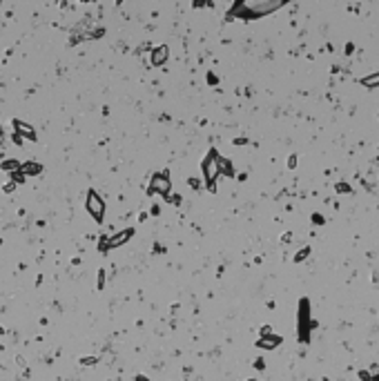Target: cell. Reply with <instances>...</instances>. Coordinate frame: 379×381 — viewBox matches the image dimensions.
Instances as JSON below:
<instances>
[{
	"label": "cell",
	"instance_id": "7a4b0ae2",
	"mask_svg": "<svg viewBox=\"0 0 379 381\" xmlns=\"http://www.w3.org/2000/svg\"><path fill=\"white\" fill-rule=\"evenodd\" d=\"M85 210L90 212V216L96 221V223H103V219H105V201L101 199V194H98L96 189H90V192H87Z\"/></svg>",
	"mask_w": 379,
	"mask_h": 381
},
{
	"label": "cell",
	"instance_id": "30bf717a",
	"mask_svg": "<svg viewBox=\"0 0 379 381\" xmlns=\"http://www.w3.org/2000/svg\"><path fill=\"white\" fill-rule=\"evenodd\" d=\"M168 60V47H157L152 51V65H163Z\"/></svg>",
	"mask_w": 379,
	"mask_h": 381
},
{
	"label": "cell",
	"instance_id": "52a82bcc",
	"mask_svg": "<svg viewBox=\"0 0 379 381\" xmlns=\"http://www.w3.org/2000/svg\"><path fill=\"white\" fill-rule=\"evenodd\" d=\"M129 236H134V230H132V228H129V230H123V232H118V234H114L112 239H107V250H114V248H118V245L127 243Z\"/></svg>",
	"mask_w": 379,
	"mask_h": 381
},
{
	"label": "cell",
	"instance_id": "9c48e42d",
	"mask_svg": "<svg viewBox=\"0 0 379 381\" xmlns=\"http://www.w3.org/2000/svg\"><path fill=\"white\" fill-rule=\"evenodd\" d=\"M20 172H23L25 176H38V174L43 172V165H40V163H36V161H27V163H23Z\"/></svg>",
	"mask_w": 379,
	"mask_h": 381
},
{
	"label": "cell",
	"instance_id": "8fae6325",
	"mask_svg": "<svg viewBox=\"0 0 379 381\" xmlns=\"http://www.w3.org/2000/svg\"><path fill=\"white\" fill-rule=\"evenodd\" d=\"M0 167H3V172H20V167H23V163H18L16 158H7V161L0 163Z\"/></svg>",
	"mask_w": 379,
	"mask_h": 381
},
{
	"label": "cell",
	"instance_id": "9a60e30c",
	"mask_svg": "<svg viewBox=\"0 0 379 381\" xmlns=\"http://www.w3.org/2000/svg\"><path fill=\"white\" fill-rule=\"evenodd\" d=\"M81 363H83V365H94V363H96V359H94V357H92V359L87 357V359H81Z\"/></svg>",
	"mask_w": 379,
	"mask_h": 381
},
{
	"label": "cell",
	"instance_id": "6da1fadb",
	"mask_svg": "<svg viewBox=\"0 0 379 381\" xmlns=\"http://www.w3.org/2000/svg\"><path fill=\"white\" fill-rule=\"evenodd\" d=\"M290 0H235V5L228 12V18H241V20H257L263 16L279 12Z\"/></svg>",
	"mask_w": 379,
	"mask_h": 381
},
{
	"label": "cell",
	"instance_id": "44dd1931",
	"mask_svg": "<svg viewBox=\"0 0 379 381\" xmlns=\"http://www.w3.org/2000/svg\"><path fill=\"white\" fill-rule=\"evenodd\" d=\"M3 138H5V132H3V125H0V143H3Z\"/></svg>",
	"mask_w": 379,
	"mask_h": 381
},
{
	"label": "cell",
	"instance_id": "4fadbf2b",
	"mask_svg": "<svg viewBox=\"0 0 379 381\" xmlns=\"http://www.w3.org/2000/svg\"><path fill=\"white\" fill-rule=\"evenodd\" d=\"M219 172L228 174V176H232V174H235V169H232V165L225 161V158H221V156H219Z\"/></svg>",
	"mask_w": 379,
	"mask_h": 381
},
{
	"label": "cell",
	"instance_id": "8992f818",
	"mask_svg": "<svg viewBox=\"0 0 379 381\" xmlns=\"http://www.w3.org/2000/svg\"><path fill=\"white\" fill-rule=\"evenodd\" d=\"M14 130H16L18 136L27 138V141H36V138H38V136H36V130H34V127L27 125V123H23V121H18V118L14 121Z\"/></svg>",
	"mask_w": 379,
	"mask_h": 381
},
{
	"label": "cell",
	"instance_id": "277c9868",
	"mask_svg": "<svg viewBox=\"0 0 379 381\" xmlns=\"http://www.w3.org/2000/svg\"><path fill=\"white\" fill-rule=\"evenodd\" d=\"M147 192L149 194H163V197H168V194L172 192V185H170L168 174H154L152 181H149Z\"/></svg>",
	"mask_w": 379,
	"mask_h": 381
},
{
	"label": "cell",
	"instance_id": "603a6c76",
	"mask_svg": "<svg viewBox=\"0 0 379 381\" xmlns=\"http://www.w3.org/2000/svg\"><path fill=\"white\" fill-rule=\"evenodd\" d=\"M252 381H257V379H252Z\"/></svg>",
	"mask_w": 379,
	"mask_h": 381
},
{
	"label": "cell",
	"instance_id": "ac0fdd59",
	"mask_svg": "<svg viewBox=\"0 0 379 381\" xmlns=\"http://www.w3.org/2000/svg\"><path fill=\"white\" fill-rule=\"evenodd\" d=\"M337 189H339V192H350V187H348L346 183H339V185H337Z\"/></svg>",
	"mask_w": 379,
	"mask_h": 381
},
{
	"label": "cell",
	"instance_id": "7c38bea8",
	"mask_svg": "<svg viewBox=\"0 0 379 381\" xmlns=\"http://www.w3.org/2000/svg\"><path fill=\"white\" fill-rule=\"evenodd\" d=\"M361 85L363 87H377L379 85V71L372 76H366V78H361Z\"/></svg>",
	"mask_w": 379,
	"mask_h": 381
},
{
	"label": "cell",
	"instance_id": "5b68a950",
	"mask_svg": "<svg viewBox=\"0 0 379 381\" xmlns=\"http://www.w3.org/2000/svg\"><path fill=\"white\" fill-rule=\"evenodd\" d=\"M203 174H205V181L207 185H212L214 183V178H216V174H219V154L212 149L210 154H207V158L203 161Z\"/></svg>",
	"mask_w": 379,
	"mask_h": 381
},
{
	"label": "cell",
	"instance_id": "2e32d148",
	"mask_svg": "<svg viewBox=\"0 0 379 381\" xmlns=\"http://www.w3.org/2000/svg\"><path fill=\"white\" fill-rule=\"evenodd\" d=\"M103 283H105V272H98V288H103Z\"/></svg>",
	"mask_w": 379,
	"mask_h": 381
},
{
	"label": "cell",
	"instance_id": "5bb4252c",
	"mask_svg": "<svg viewBox=\"0 0 379 381\" xmlns=\"http://www.w3.org/2000/svg\"><path fill=\"white\" fill-rule=\"evenodd\" d=\"M308 254H310V248H308V245H306L304 250H299V252H297V256H294V263H301V261H304Z\"/></svg>",
	"mask_w": 379,
	"mask_h": 381
},
{
	"label": "cell",
	"instance_id": "ffe728a7",
	"mask_svg": "<svg viewBox=\"0 0 379 381\" xmlns=\"http://www.w3.org/2000/svg\"><path fill=\"white\" fill-rule=\"evenodd\" d=\"M136 381H149V379H147V377H143V374H138Z\"/></svg>",
	"mask_w": 379,
	"mask_h": 381
},
{
	"label": "cell",
	"instance_id": "d6986e66",
	"mask_svg": "<svg viewBox=\"0 0 379 381\" xmlns=\"http://www.w3.org/2000/svg\"><path fill=\"white\" fill-rule=\"evenodd\" d=\"M14 187H16V183H7V185H5V192H14Z\"/></svg>",
	"mask_w": 379,
	"mask_h": 381
},
{
	"label": "cell",
	"instance_id": "ba28073f",
	"mask_svg": "<svg viewBox=\"0 0 379 381\" xmlns=\"http://www.w3.org/2000/svg\"><path fill=\"white\" fill-rule=\"evenodd\" d=\"M279 343H281V337H277V334H268V337H261L257 341V346L259 348H266V350H272V348H277Z\"/></svg>",
	"mask_w": 379,
	"mask_h": 381
},
{
	"label": "cell",
	"instance_id": "3957f363",
	"mask_svg": "<svg viewBox=\"0 0 379 381\" xmlns=\"http://www.w3.org/2000/svg\"><path fill=\"white\" fill-rule=\"evenodd\" d=\"M310 303L308 299H301L299 301V341L301 343H308L310 339Z\"/></svg>",
	"mask_w": 379,
	"mask_h": 381
},
{
	"label": "cell",
	"instance_id": "7402d4cb",
	"mask_svg": "<svg viewBox=\"0 0 379 381\" xmlns=\"http://www.w3.org/2000/svg\"><path fill=\"white\" fill-rule=\"evenodd\" d=\"M81 3H94V0H81Z\"/></svg>",
	"mask_w": 379,
	"mask_h": 381
},
{
	"label": "cell",
	"instance_id": "e0dca14e",
	"mask_svg": "<svg viewBox=\"0 0 379 381\" xmlns=\"http://www.w3.org/2000/svg\"><path fill=\"white\" fill-rule=\"evenodd\" d=\"M268 334H272V328H270V326H263V328H261V337H268Z\"/></svg>",
	"mask_w": 379,
	"mask_h": 381
}]
</instances>
